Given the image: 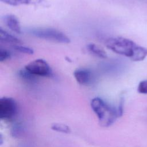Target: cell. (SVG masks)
Wrapping results in <instances>:
<instances>
[{
  "instance_id": "1",
  "label": "cell",
  "mask_w": 147,
  "mask_h": 147,
  "mask_svg": "<svg viewBox=\"0 0 147 147\" xmlns=\"http://www.w3.org/2000/svg\"><path fill=\"white\" fill-rule=\"evenodd\" d=\"M106 46L113 52L129 57L133 61H141L147 56V49L137 45L132 40L122 37L109 38Z\"/></svg>"
},
{
  "instance_id": "2",
  "label": "cell",
  "mask_w": 147,
  "mask_h": 147,
  "mask_svg": "<svg viewBox=\"0 0 147 147\" xmlns=\"http://www.w3.org/2000/svg\"><path fill=\"white\" fill-rule=\"evenodd\" d=\"M91 106L102 126L111 125L119 117L117 109L111 106L100 98H93L91 101Z\"/></svg>"
},
{
  "instance_id": "3",
  "label": "cell",
  "mask_w": 147,
  "mask_h": 147,
  "mask_svg": "<svg viewBox=\"0 0 147 147\" xmlns=\"http://www.w3.org/2000/svg\"><path fill=\"white\" fill-rule=\"evenodd\" d=\"M32 36L41 39L59 43L67 44L70 42L69 38L62 32L50 28H35L29 30Z\"/></svg>"
},
{
  "instance_id": "4",
  "label": "cell",
  "mask_w": 147,
  "mask_h": 147,
  "mask_svg": "<svg viewBox=\"0 0 147 147\" xmlns=\"http://www.w3.org/2000/svg\"><path fill=\"white\" fill-rule=\"evenodd\" d=\"M24 68L33 76L49 77L52 75V69L48 63L43 59H36L26 64Z\"/></svg>"
},
{
  "instance_id": "5",
  "label": "cell",
  "mask_w": 147,
  "mask_h": 147,
  "mask_svg": "<svg viewBox=\"0 0 147 147\" xmlns=\"http://www.w3.org/2000/svg\"><path fill=\"white\" fill-rule=\"evenodd\" d=\"M17 112V105L14 99L6 96L0 99V118L1 119H11Z\"/></svg>"
},
{
  "instance_id": "6",
  "label": "cell",
  "mask_w": 147,
  "mask_h": 147,
  "mask_svg": "<svg viewBox=\"0 0 147 147\" xmlns=\"http://www.w3.org/2000/svg\"><path fill=\"white\" fill-rule=\"evenodd\" d=\"M74 76L77 82L82 85L90 84L94 79L92 71L86 68H77L74 72Z\"/></svg>"
},
{
  "instance_id": "7",
  "label": "cell",
  "mask_w": 147,
  "mask_h": 147,
  "mask_svg": "<svg viewBox=\"0 0 147 147\" xmlns=\"http://www.w3.org/2000/svg\"><path fill=\"white\" fill-rule=\"evenodd\" d=\"M3 21L5 25L12 31L16 33H21V28L18 18L14 15H6L3 18Z\"/></svg>"
},
{
  "instance_id": "8",
  "label": "cell",
  "mask_w": 147,
  "mask_h": 147,
  "mask_svg": "<svg viewBox=\"0 0 147 147\" xmlns=\"http://www.w3.org/2000/svg\"><path fill=\"white\" fill-rule=\"evenodd\" d=\"M87 49L89 52L96 57L102 59H105L107 57L106 52L102 48L94 43H91L87 45Z\"/></svg>"
},
{
  "instance_id": "9",
  "label": "cell",
  "mask_w": 147,
  "mask_h": 147,
  "mask_svg": "<svg viewBox=\"0 0 147 147\" xmlns=\"http://www.w3.org/2000/svg\"><path fill=\"white\" fill-rule=\"evenodd\" d=\"M5 3L11 6L20 5H38L42 3V0H1Z\"/></svg>"
},
{
  "instance_id": "10",
  "label": "cell",
  "mask_w": 147,
  "mask_h": 147,
  "mask_svg": "<svg viewBox=\"0 0 147 147\" xmlns=\"http://www.w3.org/2000/svg\"><path fill=\"white\" fill-rule=\"evenodd\" d=\"M0 40L1 41L11 44H18L21 42L19 39L9 34L2 28H0Z\"/></svg>"
},
{
  "instance_id": "11",
  "label": "cell",
  "mask_w": 147,
  "mask_h": 147,
  "mask_svg": "<svg viewBox=\"0 0 147 147\" xmlns=\"http://www.w3.org/2000/svg\"><path fill=\"white\" fill-rule=\"evenodd\" d=\"M51 129L56 131H58L63 133L68 134L71 133L70 127L67 125L63 123H53L51 126Z\"/></svg>"
},
{
  "instance_id": "12",
  "label": "cell",
  "mask_w": 147,
  "mask_h": 147,
  "mask_svg": "<svg viewBox=\"0 0 147 147\" xmlns=\"http://www.w3.org/2000/svg\"><path fill=\"white\" fill-rule=\"evenodd\" d=\"M13 48H14L15 50H16L18 52L22 53L27 54V55H32L34 53V51L32 48H30L29 47H25V46L18 45L14 46Z\"/></svg>"
},
{
  "instance_id": "13",
  "label": "cell",
  "mask_w": 147,
  "mask_h": 147,
  "mask_svg": "<svg viewBox=\"0 0 147 147\" xmlns=\"http://www.w3.org/2000/svg\"><path fill=\"white\" fill-rule=\"evenodd\" d=\"M137 91L140 94H147V80H142L139 83Z\"/></svg>"
},
{
  "instance_id": "14",
  "label": "cell",
  "mask_w": 147,
  "mask_h": 147,
  "mask_svg": "<svg viewBox=\"0 0 147 147\" xmlns=\"http://www.w3.org/2000/svg\"><path fill=\"white\" fill-rule=\"evenodd\" d=\"M11 54L9 51L6 49L1 48L0 49V61L3 62L10 57Z\"/></svg>"
},
{
  "instance_id": "15",
  "label": "cell",
  "mask_w": 147,
  "mask_h": 147,
  "mask_svg": "<svg viewBox=\"0 0 147 147\" xmlns=\"http://www.w3.org/2000/svg\"><path fill=\"white\" fill-rule=\"evenodd\" d=\"M123 104H124V100L123 98H121L119 103L118 107L117 108L118 110V116L121 117L123 114Z\"/></svg>"
}]
</instances>
